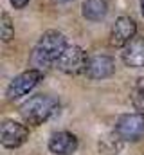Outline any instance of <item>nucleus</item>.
<instances>
[{
  "label": "nucleus",
  "instance_id": "obj_12",
  "mask_svg": "<svg viewBox=\"0 0 144 155\" xmlns=\"http://www.w3.org/2000/svg\"><path fill=\"white\" fill-rule=\"evenodd\" d=\"M132 103L135 107L137 112L144 114V78H141L135 87H133V92H132Z\"/></svg>",
  "mask_w": 144,
  "mask_h": 155
},
{
  "label": "nucleus",
  "instance_id": "obj_4",
  "mask_svg": "<svg viewBox=\"0 0 144 155\" xmlns=\"http://www.w3.org/2000/svg\"><path fill=\"white\" fill-rule=\"evenodd\" d=\"M88 58L90 56H87V52L79 45H67V49L60 56L56 67L65 74H81L87 71Z\"/></svg>",
  "mask_w": 144,
  "mask_h": 155
},
{
  "label": "nucleus",
  "instance_id": "obj_1",
  "mask_svg": "<svg viewBox=\"0 0 144 155\" xmlns=\"http://www.w3.org/2000/svg\"><path fill=\"white\" fill-rule=\"evenodd\" d=\"M65 49H67V40L60 31H54V29L45 31L33 49L31 65L40 71L49 69L58 63V60Z\"/></svg>",
  "mask_w": 144,
  "mask_h": 155
},
{
  "label": "nucleus",
  "instance_id": "obj_11",
  "mask_svg": "<svg viewBox=\"0 0 144 155\" xmlns=\"http://www.w3.org/2000/svg\"><path fill=\"white\" fill-rule=\"evenodd\" d=\"M81 13L87 20H92V22H99L106 16L108 13V4L106 0H85L83 2V7H81Z\"/></svg>",
  "mask_w": 144,
  "mask_h": 155
},
{
  "label": "nucleus",
  "instance_id": "obj_7",
  "mask_svg": "<svg viewBox=\"0 0 144 155\" xmlns=\"http://www.w3.org/2000/svg\"><path fill=\"white\" fill-rule=\"evenodd\" d=\"M137 24L130 16H119L110 31V45L112 47H124L135 38Z\"/></svg>",
  "mask_w": 144,
  "mask_h": 155
},
{
  "label": "nucleus",
  "instance_id": "obj_5",
  "mask_svg": "<svg viewBox=\"0 0 144 155\" xmlns=\"http://www.w3.org/2000/svg\"><path fill=\"white\" fill-rule=\"evenodd\" d=\"M41 78H43V71H40V69H29V71L18 74L9 83V87L5 90L7 99L15 101V99L22 97V96H25L29 90H33L36 85L41 81Z\"/></svg>",
  "mask_w": 144,
  "mask_h": 155
},
{
  "label": "nucleus",
  "instance_id": "obj_16",
  "mask_svg": "<svg viewBox=\"0 0 144 155\" xmlns=\"http://www.w3.org/2000/svg\"><path fill=\"white\" fill-rule=\"evenodd\" d=\"M58 2H69V0H58Z\"/></svg>",
  "mask_w": 144,
  "mask_h": 155
},
{
  "label": "nucleus",
  "instance_id": "obj_8",
  "mask_svg": "<svg viewBox=\"0 0 144 155\" xmlns=\"http://www.w3.org/2000/svg\"><path fill=\"white\" fill-rule=\"evenodd\" d=\"M113 72H115L113 58L105 56V54H96V56L88 58L87 71H85L87 78H90V79H105V78H110Z\"/></svg>",
  "mask_w": 144,
  "mask_h": 155
},
{
  "label": "nucleus",
  "instance_id": "obj_2",
  "mask_svg": "<svg viewBox=\"0 0 144 155\" xmlns=\"http://www.w3.org/2000/svg\"><path fill=\"white\" fill-rule=\"evenodd\" d=\"M58 108H60V105H58V101L54 97L38 94V96L29 97L20 107V116H22V119L27 124L38 126V124L45 123L47 119H51V117L58 112Z\"/></svg>",
  "mask_w": 144,
  "mask_h": 155
},
{
  "label": "nucleus",
  "instance_id": "obj_6",
  "mask_svg": "<svg viewBox=\"0 0 144 155\" xmlns=\"http://www.w3.org/2000/svg\"><path fill=\"white\" fill-rule=\"evenodd\" d=\"M29 139V130L25 124L16 123V121H4L0 128V143L7 150H16L20 148L25 141Z\"/></svg>",
  "mask_w": 144,
  "mask_h": 155
},
{
  "label": "nucleus",
  "instance_id": "obj_14",
  "mask_svg": "<svg viewBox=\"0 0 144 155\" xmlns=\"http://www.w3.org/2000/svg\"><path fill=\"white\" fill-rule=\"evenodd\" d=\"M11 4H13L16 9H22V7H25V5L29 4V0H11Z\"/></svg>",
  "mask_w": 144,
  "mask_h": 155
},
{
  "label": "nucleus",
  "instance_id": "obj_3",
  "mask_svg": "<svg viewBox=\"0 0 144 155\" xmlns=\"http://www.w3.org/2000/svg\"><path fill=\"white\" fill-rule=\"evenodd\" d=\"M115 135L123 141L137 143L144 137V114H124L115 121Z\"/></svg>",
  "mask_w": 144,
  "mask_h": 155
},
{
  "label": "nucleus",
  "instance_id": "obj_9",
  "mask_svg": "<svg viewBox=\"0 0 144 155\" xmlns=\"http://www.w3.org/2000/svg\"><path fill=\"white\" fill-rule=\"evenodd\" d=\"M49 150L56 155H72L77 150V137L70 132H54L49 139Z\"/></svg>",
  "mask_w": 144,
  "mask_h": 155
},
{
  "label": "nucleus",
  "instance_id": "obj_13",
  "mask_svg": "<svg viewBox=\"0 0 144 155\" xmlns=\"http://www.w3.org/2000/svg\"><path fill=\"white\" fill-rule=\"evenodd\" d=\"M15 35V25L11 22V16L7 13H2V40L9 41Z\"/></svg>",
  "mask_w": 144,
  "mask_h": 155
},
{
  "label": "nucleus",
  "instance_id": "obj_10",
  "mask_svg": "<svg viewBox=\"0 0 144 155\" xmlns=\"http://www.w3.org/2000/svg\"><path fill=\"white\" fill-rule=\"evenodd\" d=\"M123 61L132 69L144 67V38H133L123 47Z\"/></svg>",
  "mask_w": 144,
  "mask_h": 155
},
{
  "label": "nucleus",
  "instance_id": "obj_15",
  "mask_svg": "<svg viewBox=\"0 0 144 155\" xmlns=\"http://www.w3.org/2000/svg\"><path fill=\"white\" fill-rule=\"evenodd\" d=\"M141 11H142V16H144V0H141Z\"/></svg>",
  "mask_w": 144,
  "mask_h": 155
}]
</instances>
